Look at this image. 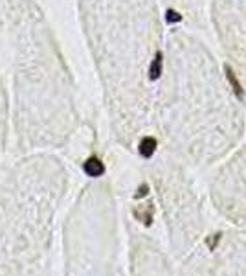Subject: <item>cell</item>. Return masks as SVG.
Instances as JSON below:
<instances>
[{
	"label": "cell",
	"mask_w": 246,
	"mask_h": 276,
	"mask_svg": "<svg viewBox=\"0 0 246 276\" xmlns=\"http://www.w3.org/2000/svg\"><path fill=\"white\" fill-rule=\"evenodd\" d=\"M224 74H226V81L230 83V89L235 94V98L237 100H245V89H243V85L237 79V76H235V72H233V68L230 64H224Z\"/></svg>",
	"instance_id": "cell-1"
},
{
	"label": "cell",
	"mask_w": 246,
	"mask_h": 276,
	"mask_svg": "<svg viewBox=\"0 0 246 276\" xmlns=\"http://www.w3.org/2000/svg\"><path fill=\"white\" fill-rule=\"evenodd\" d=\"M162 70H164V55H162V52H156L153 61H151V66H149V79L151 81H156L158 77L162 76Z\"/></svg>",
	"instance_id": "cell-2"
},
{
	"label": "cell",
	"mask_w": 246,
	"mask_h": 276,
	"mask_svg": "<svg viewBox=\"0 0 246 276\" xmlns=\"http://www.w3.org/2000/svg\"><path fill=\"white\" fill-rule=\"evenodd\" d=\"M84 171L90 177H99V175L105 173V166L97 159H88V161L84 162Z\"/></svg>",
	"instance_id": "cell-3"
},
{
	"label": "cell",
	"mask_w": 246,
	"mask_h": 276,
	"mask_svg": "<svg viewBox=\"0 0 246 276\" xmlns=\"http://www.w3.org/2000/svg\"><path fill=\"white\" fill-rule=\"evenodd\" d=\"M138 149H140V155H142V157L149 159V157H153V153L156 151V140L153 136H145V138H142L140 148Z\"/></svg>",
	"instance_id": "cell-4"
},
{
	"label": "cell",
	"mask_w": 246,
	"mask_h": 276,
	"mask_svg": "<svg viewBox=\"0 0 246 276\" xmlns=\"http://www.w3.org/2000/svg\"><path fill=\"white\" fill-rule=\"evenodd\" d=\"M165 20H167V24H176V22H180L182 20V15L178 11H175V9H167Z\"/></svg>",
	"instance_id": "cell-5"
},
{
	"label": "cell",
	"mask_w": 246,
	"mask_h": 276,
	"mask_svg": "<svg viewBox=\"0 0 246 276\" xmlns=\"http://www.w3.org/2000/svg\"><path fill=\"white\" fill-rule=\"evenodd\" d=\"M219 239H220V234H215V236H211V238L207 239V245H209V249H211V251H213L215 247H217Z\"/></svg>",
	"instance_id": "cell-6"
},
{
	"label": "cell",
	"mask_w": 246,
	"mask_h": 276,
	"mask_svg": "<svg viewBox=\"0 0 246 276\" xmlns=\"http://www.w3.org/2000/svg\"><path fill=\"white\" fill-rule=\"evenodd\" d=\"M147 192H149V186H147V184L140 186V190H138V193H136V199H140V197H145V195H147Z\"/></svg>",
	"instance_id": "cell-7"
}]
</instances>
